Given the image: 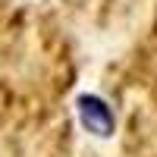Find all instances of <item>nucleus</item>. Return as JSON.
I'll return each mask as SVG.
<instances>
[{"mask_svg":"<svg viewBox=\"0 0 157 157\" xmlns=\"http://www.w3.org/2000/svg\"><path fill=\"white\" fill-rule=\"evenodd\" d=\"M75 113H78V123H82L91 135H98V138H110L113 135V129H116L113 110H110V104H104L98 94H82L75 101Z\"/></svg>","mask_w":157,"mask_h":157,"instance_id":"f257e3e1","label":"nucleus"}]
</instances>
